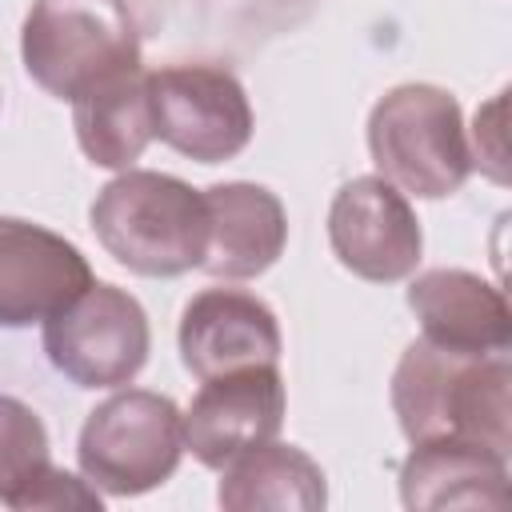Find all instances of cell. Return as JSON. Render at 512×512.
Instances as JSON below:
<instances>
[{
    "label": "cell",
    "mask_w": 512,
    "mask_h": 512,
    "mask_svg": "<svg viewBox=\"0 0 512 512\" xmlns=\"http://www.w3.org/2000/svg\"><path fill=\"white\" fill-rule=\"evenodd\" d=\"M20 56L48 96L72 104L96 80L140 68V32L120 0H32Z\"/></svg>",
    "instance_id": "277c9868"
},
{
    "label": "cell",
    "mask_w": 512,
    "mask_h": 512,
    "mask_svg": "<svg viewBox=\"0 0 512 512\" xmlns=\"http://www.w3.org/2000/svg\"><path fill=\"white\" fill-rule=\"evenodd\" d=\"M208 248L204 272L220 280H252L268 272L288 244V216L276 192L264 184L232 180L204 188Z\"/></svg>",
    "instance_id": "7c38bea8"
},
{
    "label": "cell",
    "mask_w": 512,
    "mask_h": 512,
    "mask_svg": "<svg viewBox=\"0 0 512 512\" xmlns=\"http://www.w3.org/2000/svg\"><path fill=\"white\" fill-rule=\"evenodd\" d=\"M424 340L460 352H508L512 308L504 292L464 268H428L408 284Z\"/></svg>",
    "instance_id": "4fadbf2b"
},
{
    "label": "cell",
    "mask_w": 512,
    "mask_h": 512,
    "mask_svg": "<svg viewBox=\"0 0 512 512\" xmlns=\"http://www.w3.org/2000/svg\"><path fill=\"white\" fill-rule=\"evenodd\" d=\"M368 152L388 184L420 200L460 192L472 172L460 104L440 84H400L368 116Z\"/></svg>",
    "instance_id": "3957f363"
},
{
    "label": "cell",
    "mask_w": 512,
    "mask_h": 512,
    "mask_svg": "<svg viewBox=\"0 0 512 512\" xmlns=\"http://www.w3.org/2000/svg\"><path fill=\"white\" fill-rule=\"evenodd\" d=\"M152 132L196 164H220L248 148L252 104L224 64H168L148 72Z\"/></svg>",
    "instance_id": "52a82bcc"
},
{
    "label": "cell",
    "mask_w": 512,
    "mask_h": 512,
    "mask_svg": "<svg viewBox=\"0 0 512 512\" xmlns=\"http://www.w3.org/2000/svg\"><path fill=\"white\" fill-rule=\"evenodd\" d=\"M468 152H472V168L488 172L496 184H508V168H504L508 164V148H504V92L476 112V128H472Z\"/></svg>",
    "instance_id": "d6986e66"
},
{
    "label": "cell",
    "mask_w": 512,
    "mask_h": 512,
    "mask_svg": "<svg viewBox=\"0 0 512 512\" xmlns=\"http://www.w3.org/2000/svg\"><path fill=\"white\" fill-rule=\"evenodd\" d=\"M216 500L232 512H320L328 484L320 464L296 444H256L220 468Z\"/></svg>",
    "instance_id": "2e32d148"
},
{
    "label": "cell",
    "mask_w": 512,
    "mask_h": 512,
    "mask_svg": "<svg viewBox=\"0 0 512 512\" xmlns=\"http://www.w3.org/2000/svg\"><path fill=\"white\" fill-rule=\"evenodd\" d=\"M328 244L352 276L392 284L416 272L424 232L396 184H388L384 176H356L332 196Z\"/></svg>",
    "instance_id": "ba28073f"
},
{
    "label": "cell",
    "mask_w": 512,
    "mask_h": 512,
    "mask_svg": "<svg viewBox=\"0 0 512 512\" xmlns=\"http://www.w3.org/2000/svg\"><path fill=\"white\" fill-rule=\"evenodd\" d=\"M148 316L116 284H88L44 320V352L76 388H120L148 360Z\"/></svg>",
    "instance_id": "8992f818"
},
{
    "label": "cell",
    "mask_w": 512,
    "mask_h": 512,
    "mask_svg": "<svg viewBox=\"0 0 512 512\" xmlns=\"http://www.w3.org/2000/svg\"><path fill=\"white\" fill-rule=\"evenodd\" d=\"M72 128L80 152L100 168H132L144 148L156 140L152 132V100H148V72L124 68L72 100Z\"/></svg>",
    "instance_id": "9a60e30c"
},
{
    "label": "cell",
    "mask_w": 512,
    "mask_h": 512,
    "mask_svg": "<svg viewBox=\"0 0 512 512\" xmlns=\"http://www.w3.org/2000/svg\"><path fill=\"white\" fill-rule=\"evenodd\" d=\"M276 312L244 288H204L180 316V360L196 380L240 372L252 364H280Z\"/></svg>",
    "instance_id": "8fae6325"
},
{
    "label": "cell",
    "mask_w": 512,
    "mask_h": 512,
    "mask_svg": "<svg viewBox=\"0 0 512 512\" xmlns=\"http://www.w3.org/2000/svg\"><path fill=\"white\" fill-rule=\"evenodd\" d=\"M44 420L16 396H0V504H12L48 468Z\"/></svg>",
    "instance_id": "e0dca14e"
},
{
    "label": "cell",
    "mask_w": 512,
    "mask_h": 512,
    "mask_svg": "<svg viewBox=\"0 0 512 512\" xmlns=\"http://www.w3.org/2000/svg\"><path fill=\"white\" fill-rule=\"evenodd\" d=\"M248 4H276V24L284 20V8H288V24H292V20H296V16H292V4H300V8H308L312 0H248Z\"/></svg>",
    "instance_id": "ffe728a7"
},
{
    "label": "cell",
    "mask_w": 512,
    "mask_h": 512,
    "mask_svg": "<svg viewBox=\"0 0 512 512\" xmlns=\"http://www.w3.org/2000/svg\"><path fill=\"white\" fill-rule=\"evenodd\" d=\"M184 456V412L148 388H128L96 404L80 428L76 460L92 488L140 496L160 488Z\"/></svg>",
    "instance_id": "5b68a950"
},
{
    "label": "cell",
    "mask_w": 512,
    "mask_h": 512,
    "mask_svg": "<svg viewBox=\"0 0 512 512\" xmlns=\"http://www.w3.org/2000/svg\"><path fill=\"white\" fill-rule=\"evenodd\" d=\"M88 216L104 252L136 276H184L204 264V192L168 172L124 168L96 192Z\"/></svg>",
    "instance_id": "7a4b0ae2"
},
{
    "label": "cell",
    "mask_w": 512,
    "mask_h": 512,
    "mask_svg": "<svg viewBox=\"0 0 512 512\" xmlns=\"http://www.w3.org/2000/svg\"><path fill=\"white\" fill-rule=\"evenodd\" d=\"M16 512H40V508H88V512H100L104 500H100V488H92L88 480L48 464L40 476H32V484L8 504Z\"/></svg>",
    "instance_id": "ac0fdd59"
},
{
    "label": "cell",
    "mask_w": 512,
    "mask_h": 512,
    "mask_svg": "<svg viewBox=\"0 0 512 512\" xmlns=\"http://www.w3.org/2000/svg\"><path fill=\"white\" fill-rule=\"evenodd\" d=\"M284 408L288 396L276 364H252L200 380V392L184 412V448L204 468L220 472L240 452L276 440Z\"/></svg>",
    "instance_id": "9c48e42d"
},
{
    "label": "cell",
    "mask_w": 512,
    "mask_h": 512,
    "mask_svg": "<svg viewBox=\"0 0 512 512\" xmlns=\"http://www.w3.org/2000/svg\"><path fill=\"white\" fill-rule=\"evenodd\" d=\"M508 352H460L412 340L392 372V412L412 444L464 440L496 456L512 448Z\"/></svg>",
    "instance_id": "6da1fadb"
},
{
    "label": "cell",
    "mask_w": 512,
    "mask_h": 512,
    "mask_svg": "<svg viewBox=\"0 0 512 512\" xmlns=\"http://www.w3.org/2000/svg\"><path fill=\"white\" fill-rule=\"evenodd\" d=\"M92 280L72 240L32 220L0 216V328L44 324Z\"/></svg>",
    "instance_id": "30bf717a"
},
{
    "label": "cell",
    "mask_w": 512,
    "mask_h": 512,
    "mask_svg": "<svg viewBox=\"0 0 512 512\" xmlns=\"http://www.w3.org/2000/svg\"><path fill=\"white\" fill-rule=\"evenodd\" d=\"M404 508H508V456L464 440L412 444L400 464Z\"/></svg>",
    "instance_id": "5bb4252c"
}]
</instances>
